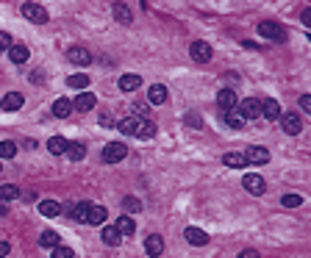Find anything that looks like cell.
Wrapping results in <instances>:
<instances>
[{
    "instance_id": "obj_1",
    "label": "cell",
    "mask_w": 311,
    "mask_h": 258,
    "mask_svg": "<svg viewBox=\"0 0 311 258\" xmlns=\"http://www.w3.org/2000/svg\"><path fill=\"white\" fill-rule=\"evenodd\" d=\"M259 36L269 39V42H283L286 39V31L278 25V22H259Z\"/></svg>"
},
{
    "instance_id": "obj_2",
    "label": "cell",
    "mask_w": 311,
    "mask_h": 258,
    "mask_svg": "<svg viewBox=\"0 0 311 258\" xmlns=\"http://www.w3.org/2000/svg\"><path fill=\"white\" fill-rule=\"evenodd\" d=\"M22 17L31 22H36V25H42V22H48V11H45V6H39V3H22Z\"/></svg>"
},
{
    "instance_id": "obj_3",
    "label": "cell",
    "mask_w": 311,
    "mask_h": 258,
    "mask_svg": "<svg viewBox=\"0 0 311 258\" xmlns=\"http://www.w3.org/2000/svg\"><path fill=\"white\" fill-rule=\"evenodd\" d=\"M128 155V147L122 145V142H111V145H106V150H103V161L106 164H117V161H122Z\"/></svg>"
},
{
    "instance_id": "obj_4",
    "label": "cell",
    "mask_w": 311,
    "mask_h": 258,
    "mask_svg": "<svg viewBox=\"0 0 311 258\" xmlns=\"http://www.w3.org/2000/svg\"><path fill=\"white\" fill-rule=\"evenodd\" d=\"M239 117L242 119H256L259 114H261V103L259 100H253V98H248V100H239Z\"/></svg>"
},
{
    "instance_id": "obj_5",
    "label": "cell",
    "mask_w": 311,
    "mask_h": 258,
    "mask_svg": "<svg viewBox=\"0 0 311 258\" xmlns=\"http://www.w3.org/2000/svg\"><path fill=\"white\" fill-rule=\"evenodd\" d=\"M95 103H98V98H95L92 92H81L75 100H72V111H92L95 108Z\"/></svg>"
},
{
    "instance_id": "obj_6",
    "label": "cell",
    "mask_w": 311,
    "mask_h": 258,
    "mask_svg": "<svg viewBox=\"0 0 311 258\" xmlns=\"http://www.w3.org/2000/svg\"><path fill=\"white\" fill-rule=\"evenodd\" d=\"M189 53H192V58H195V61H200V64L211 61V45H208V42H192Z\"/></svg>"
},
{
    "instance_id": "obj_7",
    "label": "cell",
    "mask_w": 311,
    "mask_h": 258,
    "mask_svg": "<svg viewBox=\"0 0 311 258\" xmlns=\"http://www.w3.org/2000/svg\"><path fill=\"white\" fill-rule=\"evenodd\" d=\"M245 189H248L250 195H264V189H267V183H264V178L261 175H256V172H250V175H245Z\"/></svg>"
},
{
    "instance_id": "obj_8",
    "label": "cell",
    "mask_w": 311,
    "mask_h": 258,
    "mask_svg": "<svg viewBox=\"0 0 311 258\" xmlns=\"http://www.w3.org/2000/svg\"><path fill=\"white\" fill-rule=\"evenodd\" d=\"M67 61L78 64V67H86V64L92 61V53H89L86 48H70L67 50Z\"/></svg>"
},
{
    "instance_id": "obj_9",
    "label": "cell",
    "mask_w": 311,
    "mask_h": 258,
    "mask_svg": "<svg viewBox=\"0 0 311 258\" xmlns=\"http://www.w3.org/2000/svg\"><path fill=\"white\" fill-rule=\"evenodd\" d=\"M281 128L289 133V136H297V133L303 131V122H300L297 114H283V117H281Z\"/></svg>"
},
{
    "instance_id": "obj_10",
    "label": "cell",
    "mask_w": 311,
    "mask_h": 258,
    "mask_svg": "<svg viewBox=\"0 0 311 258\" xmlns=\"http://www.w3.org/2000/svg\"><path fill=\"white\" fill-rule=\"evenodd\" d=\"M217 100H219V108H222V111H233V108L239 105V98H236L233 89H222L217 95Z\"/></svg>"
},
{
    "instance_id": "obj_11",
    "label": "cell",
    "mask_w": 311,
    "mask_h": 258,
    "mask_svg": "<svg viewBox=\"0 0 311 258\" xmlns=\"http://www.w3.org/2000/svg\"><path fill=\"white\" fill-rule=\"evenodd\" d=\"M22 103H25V100H22L20 92H8L6 98L0 100V108H3V111H20Z\"/></svg>"
},
{
    "instance_id": "obj_12",
    "label": "cell",
    "mask_w": 311,
    "mask_h": 258,
    "mask_svg": "<svg viewBox=\"0 0 311 258\" xmlns=\"http://www.w3.org/2000/svg\"><path fill=\"white\" fill-rule=\"evenodd\" d=\"M184 239L189 244H195V247H200V244H208V233L206 230H200V228H186L184 230Z\"/></svg>"
},
{
    "instance_id": "obj_13",
    "label": "cell",
    "mask_w": 311,
    "mask_h": 258,
    "mask_svg": "<svg viewBox=\"0 0 311 258\" xmlns=\"http://www.w3.org/2000/svg\"><path fill=\"white\" fill-rule=\"evenodd\" d=\"M148 100H150V105H161V103H167V86L153 84V86L148 89Z\"/></svg>"
},
{
    "instance_id": "obj_14",
    "label": "cell",
    "mask_w": 311,
    "mask_h": 258,
    "mask_svg": "<svg viewBox=\"0 0 311 258\" xmlns=\"http://www.w3.org/2000/svg\"><path fill=\"white\" fill-rule=\"evenodd\" d=\"M134 136H139V139H150V136H156V122H150V119H136Z\"/></svg>"
},
{
    "instance_id": "obj_15",
    "label": "cell",
    "mask_w": 311,
    "mask_h": 258,
    "mask_svg": "<svg viewBox=\"0 0 311 258\" xmlns=\"http://www.w3.org/2000/svg\"><path fill=\"white\" fill-rule=\"evenodd\" d=\"M145 250H148V256H161V253H164V239L158 236V233L148 236V239H145Z\"/></svg>"
},
{
    "instance_id": "obj_16",
    "label": "cell",
    "mask_w": 311,
    "mask_h": 258,
    "mask_svg": "<svg viewBox=\"0 0 311 258\" xmlns=\"http://www.w3.org/2000/svg\"><path fill=\"white\" fill-rule=\"evenodd\" d=\"M67 145H70V142L64 139V136H50V139H48V153L64 155V153H67Z\"/></svg>"
},
{
    "instance_id": "obj_17",
    "label": "cell",
    "mask_w": 311,
    "mask_h": 258,
    "mask_svg": "<svg viewBox=\"0 0 311 258\" xmlns=\"http://www.w3.org/2000/svg\"><path fill=\"white\" fill-rule=\"evenodd\" d=\"M245 161H250V164H267L269 153L264 150V147H250L248 153H245Z\"/></svg>"
},
{
    "instance_id": "obj_18",
    "label": "cell",
    "mask_w": 311,
    "mask_h": 258,
    "mask_svg": "<svg viewBox=\"0 0 311 258\" xmlns=\"http://www.w3.org/2000/svg\"><path fill=\"white\" fill-rule=\"evenodd\" d=\"M28 48H25V45H11V48H8V58H11V61L14 64H25L28 61Z\"/></svg>"
},
{
    "instance_id": "obj_19",
    "label": "cell",
    "mask_w": 311,
    "mask_h": 258,
    "mask_svg": "<svg viewBox=\"0 0 311 258\" xmlns=\"http://www.w3.org/2000/svg\"><path fill=\"white\" fill-rule=\"evenodd\" d=\"M39 214L48 216V219H53V216L61 214V206H58L56 200H42V203H39Z\"/></svg>"
},
{
    "instance_id": "obj_20",
    "label": "cell",
    "mask_w": 311,
    "mask_h": 258,
    "mask_svg": "<svg viewBox=\"0 0 311 258\" xmlns=\"http://www.w3.org/2000/svg\"><path fill=\"white\" fill-rule=\"evenodd\" d=\"M139 86H142V78L134 75V72H128V75L120 78V89H122V92H136Z\"/></svg>"
},
{
    "instance_id": "obj_21",
    "label": "cell",
    "mask_w": 311,
    "mask_h": 258,
    "mask_svg": "<svg viewBox=\"0 0 311 258\" xmlns=\"http://www.w3.org/2000/svg\"><path fill=\"white\" fill-rule=\"evenodd\" d=\"M261 117H267V119L281 117V105H278V100H264L261 103Z\"/></svg>"
},
{
    "instance_id": "obj_22",
    "label": "cell",
    "mask_w": 311,
    "mask_h": 258,
    "mask_svg": "<svg viewBox=\"0 0 311 258\" xmlns=\"http://www.w3.org/2000/svg\"><path fill=\"white\" fill-rule=\"evenodd\" d=\"M114 228H117V233H120V236H131V233H134V219L125 214V216H120V219L114 222Z\"/></svg>"
},
{
    "instance_id": "obj_23",
    "label": "cell",
    "mask_w": 311,
    "mask_h": 258,
    "mask_svg": "<svg viewBox=\"0 0 311 258\" xmlns=\"http://www.w3.org/2000/svg\"><path fill=\"white\" fill-rule=\"evenodd\" d=\"M53 114H56V117H70L72 114V100H67V98H61V100H56V103H53Z\"/></svg>"
},
{
    "instance_id": "obj_24",
    "label": "cell",
    "mask_w": 311,
    "mask_h": 258,
    "mask_svg": "<svg viewBox=\"0 0 311 258\" xmlns=\"http://www.w3.org/2000/svg\"><path fill=\"white\" fill-rule=\"evenodd\" d=\"M89 225H103L106 222V208L103 206H89Z\"/></svg>"
},
{
    "instance_id": "obj_25",
    "label": "cell",
    "mask_w": 311,
    "mask_h": 258,
    "mask_svg": "<svg viewBox=\"0 0 311 258\" xmlns=\"http://www.w3.org/2000/svg\"><path fill=\"white\" fill-rule=\"evenodd\" d=\"M86 155V147L81 145V142H70V145H67V158L70 161H81Z\"/></svg>"
},
{
    "instance_id": "obj_26",
    "label": "cell",
    "mask_w": 311,
    "mask_h": 258,
    "mask_svg": "<svg viewBox=\"0 0 311 258\" xmlns=\"http://www.w3.org/2000/svg\"><path fill=\"white\" fill-rule=\"evenodd\" d=\"M20 197V189L14 183H3L0 186V203H8V200H17Z\"/></svg>"
},
{
    "instance_id": "obj_27",
    "label": "cell",
    "mask_w": 311,
    "mask_h": 258,
    "mask_svg": "<svg viewBox=\"0 0 311 258\" xmlns=\"http://www.w3.org/2000/svg\"><path fill=\"white\" fill-rule=\"evenodd\" d=\"M222 164H225V167H231V169H242L248 161H245V155H242V153H225Z\"/></svg>"
},
{
    "instance_id": "obj_28",
    "label": "cell",
    "mask_w": 311,
    "mask_h": 258,
    "mask_svg": "<svg viewBox=\"0 0 311 258\" xmlns=\"http://www.w3.org/2000/svg\"><path fill=\"white\" fill-rule=\"evenodd\" d=\"M100 239H103V244H108V247H117V244L122 242V236L117 233L114 225H111V228H103V236H100Z\"/></svg>"
},
{
    "instance_id": "obj_29",
    "label": "cell",
    "mask_w": 311,
    "mask_h": 258,
    "mask_svg": "<svg viewBox=\"0 0 311 258\" xmlns=\"http://www.w3.org/2000/svg\"><path fill=\"white\" fill-rule=\"evenodd\" d=\"M114 17H117L120 22H125V25L134 20V14H131V8H128L125 3H117V6H114Z\"/></svg>"
},
{
    "instance_id": "obj_30",
    "label": "cell",
    "mask_w": 311,
    "mask_h": 258,
    "mask_svg": "<svg viewBox=\"0 0 311 258\" xmlns=\"http://www.w3.org/2000/svg\"><path fill=\"white\" fill-rule=\"evenodd\" d=\"M14 155H17V145H14V142H8V139L0 142V161H3V158H14Z\"/></svg>"
},
{
    "instance_id": "obj_31",
    "label": "cell",
    "mask_w": 311,
    "mask_h": 258,
    "mask_svg": "<svg viewBox=\"0 0 311 258\" xmlns=\"http://www.w3.org/2000/svg\"><path fill=\"white\" fill-rule=\"evenodd\" d=\"M117 128H120V133H125V136H134L136 131V117H125L117 122Z\"/></svg>"
},
{
    "instance_id": "obj_32",
    "label": "cell",
    "mask_w": 311,
    "mask_h": 258,
    "mask_svg": "<svg viewBox=\"0 0 311 258\" xmlns=\"http://www.w3.org/2000/svg\"><path fill=\"white\" fill-rule=\"evenodd\" d=\"M39 244L42 247H58V233L56 230H45L42 236H39Z\"/></svg>"
},
{
    "instance_id": "obj_33",
    "label": "cell",
    "mask_w": 311,
    "mask_h": 258,
    "mask_svg": "<svg viewBox=\"0 0 311 258\" xmlns=\"http://www.w3.org/2000/svg\"><path fill=\"white\" fill-rule=\"evenodd\" d=\"M70 214L75 216L78 222H86V219H89V203H78V206L70 211Z\"/></svg>"
},
{
    "instance_id": "obj_34",
    "label": "cell",
    "mask_w": 311,
    "mask_h": 258,
    "mask_svg": "<svg viewBox=\"0 0 311 258\" xmlns=\"http://www.w3.org/2000/svg\"><path fill=\"white\" fill-rule=\"evenodd\" d=\"M67 84H70V86H75V89H84V86H89V78H86L84 72H75V75H70V78H67Z\"/></svg>"
},
{
    "instance_id": "obj_35",
    "label": "cell",
    "mask_w": 311,
    "mask_h": 258,
    "mask_svg": "<svg viewBox=\"0 0 311 258\" xmlns=\"http://www.w3.org/2000/svg\"><path fill=\"white\" fill-rule=\"evenodd\" d=\"M225 122L231 128H242V125H245V119L239 117V111H225Z\"/></svg>"
},
{
    "instance_id": "obj_36",
    "label": "cell",
    "mask_w": 311,
    "mask_h": 258,
    "mask_svg": "<svg viewBox=\"0 0 311 258\" xmlns=\"http://www.w3.org/2000/svg\"><path fill=\"white\" fill-rule=\"evenodd\" d=\"M281 203L286 206V208H297V206L303 203V197H300V195H283V197H281Z\"/></svg>"
},
{
    "instance_id": "obj_37",
    "label": "cell",
    "mask_w": 311,
    "mask_h": 258,
    "mask_svg": "<svg viewBox=\"0 0 311 258\" xmlns=\"http://www.w3.org/2000/svg\"><path fill=\"white\" fill-rule=\"evenodd\" d=\"M122 208H125V211H134V214H136V211L142 208V203L136 200V197H125V200H122Z\"/></svg>"
},
{
    "instance_id": "obj_38",
    "label": "cell",
    "mask_w": 311,
    "mask_h": 258,
    "mask_svg": "<svg viewBox=\"0 0 311 258\" xmlns=\"http://www.w3.org/2000/svg\"><path fill=\"white\" fill-rule=\"evenodd\" d=\"M53 258H72V250L58 244V247H53Z\"/></svg>"
},
{
    "instance_id": "obj_39",
    "label": "cell",
    "mask_w": 311,
    "mask_h": 258,
    "mask_svg": "<svg viewBox=\"0 0 311 258\" xmlns=\"http://www.w3.org/2000/svg\"><path fill=\"white\" fill-rule=\"evenodd\" d=\"M11 45H14V42H11V36H8V34H3V31H0V53H3V50H8V48H11Z\"/></svg>"
},
{
    "instance_id": "obj_40",
    "label": "cell",
    "mask_w": 311,
    "mask_h": 258,
    "mask_svg": "<svg viewBox=\"0 0 311 258\" xmlns=\"http://www.w3.org/2000/svg\"><path fill=\"white\" fill-rule=\"evenodd\" d=\"M300 105H303L306 111H311V95H303V98H300Z\"/></svg>"
},
{
    "instance_id": "obj_41",
    "label": "cell",
    "mask_w": 311,
    "mask_h": 258,
    "mask_svg": "<svg viewBox=\"0 0 311 258\" xmlns=\"http://www.w3.org/2000/svg\"><path fill=\"white\" fill-rule=\"evenodd\" d=\"M8 250H11V247H8V242H0V258H6Z\"/></svg>"
},
{
    "instance_id": "obj_42",
    "label": "cell",
    "mask_w": 311,
    "mask_h": 258,
    "mask_svg": "<svg viewBox=\"0 0 311 258\" xmlns=\"http://www.w3.org/2000/svg\"><path fill=\"white\" fill-rule=\"evenodd\" d=\"M239 258H259V253H256V250H242Z\"/></svg>"
},
{
    "instance_id": "obj_43",
    "label": "cell",
    "mask_w": 311,
    "mask_h": 258,
    "mask_svg": "<svg viewBox=\"0 0 311 258\" xmlns=\"http://www.w3.org/2000/svg\"><path fill=\"white\" fill-rule=\"evenodd\" d=\"M303 22H306V25H311V8H303Z\"/></svg>"
},
{
    "instance_id": "obj_44",
    "label": "cell",
    "mask_w": 311,
    "mask_h": 258,
    "mask_svg": "<svg viewBox=\"0 0 311 258\" xmlns=\"http://www.w3.org/2000/svg\"><path fill=\"white\" fill-rule=\"evenodd\" d=\"M0 169H3V161H0Z\"/></svg>"
}]
</instances>
